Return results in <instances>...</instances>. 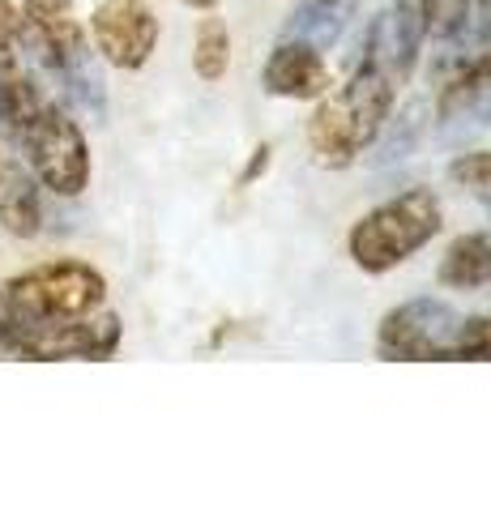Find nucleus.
<instances>
[{
	"mask_svg": "<svg viewBox=\"0 0 491 512\" xmlns=\"http://www.w3.org/2000/svg\"><path fill=\"white\" fill-rule=\"evenodd\" d=\"M445 227V210L432 188H406L398 197L372 205L351 235H346V252L363 274H389V269L406 265L415 252H423Z\"/></svg>",
	"mask_w": 491,
	"mask_h": 512,
	"instance_id": "4",
	"label": "nucleus"
},
{
	"mask_svg": "<svg viewBox=\"0 0 491 512\" xmlns=\"http://www.w3.org/2000/svg\"><path fill=\"white\" fill-rule=\"evenodd\" d=\"M355 5L359 0H299L287 18V30L282 35L291 39H308L325 52V47H334L342 39V30L351 26L355 18Z\"/></svg>",
	"mask_w": 491,
	"mask_h": 512,
	"instance_id": "12",
	"label": "nucleus"
},
{
	"mask_svg": "<svg viewBox=\"0 0 491 512\" xmlns=\"http://www.w3.org/2000/svg\"><path fill=\"white\" fill-rule=\"evenodd\" d=\"M0 128L35 171L39 188L56 197H82L90 188V141L82 124L30 73L26 43L0 56Z\"/></svg>",
	"mask_w": 491,
	"mask_h": 512,
	"instance_id": "2",
	"label": "nucleus"
},
{
	"mask_svg": "<svg viewBox=\"0 0 491 512\" xmlns=\"http://www.w3.org/2000/svg\"><path fill=\"white\" fill-rule=\"evenodd\" d=\"M436 278L445 291H479L491 282V231L457 235L440 256Z\"/></svg>",
	"mask_w": 491,
	"mask_h": 512,
	"instance_id": "11",
	"label": "nucleus"
},
{
	"mask_svg": "<svg viewBox=\"0 0 491 512\" xmlns=\"http://www.w3.org/2000/svg\"><path fill=\"white\" fill-rule=\"evenodd\" d=\"M398 82L372 60H359L342 86H329L308 116V150L321 167H351L385 128Z\"/></svg>",
	"mask_w": 491,
	"mask_h": 512,
	"instance_id": "3",
	"label": "nucleus"
},
{
	"mask_svg": "<svg viewBox=\"0 0 491 512\" xmlns=\"http://www.w3.org/2000/svg\"><path fill=\"white\" fill-rule=\"evenodd\" d=\"M0 227L18 239H35L43 231V192L26 158L0 141Z\"/></svg>",
	"mask_w": 491,
	"mask_h": 512,
	"instance_id": "10",
	"label": "nucleus"
},
{
	"mask_svg": "<svg viewBox=\"0 0 491 512\" xmlns=\"http://www.w3.org/2000/svg\"><path fill=\"white\" fill-rule=\"evenodd\" d=\"M449 180L457 188L474 192L479 201H491V150H470V154H457L449 163Z\"/></svg>",
	"mask_w": 491,
	"mask_h": 512,
	"instance_id": "15",
	"label": "nucleus"
},
{
	"mask_svg": "<svg viewBox=\"0 0 491 512\" xmlns=\"http://www.w3.org/2000/svg\"><path fill=\"white\" fill-rule=\"evenodd\" d=\"M22 43L39 52L56 73L82 60V26L73 18V0H22Z\"/></svg>",
	"mask_w": 491,
	"mask_h": 512,
	"instance_id": "9",
	"label": "nucleus"
},
{
	"mask_svg": "<svg viewBox=\"0 0 491 512\" xmlns=\"http://www.w3.org/2000/svg\"><path fill=\"white\" fill-rule=\"evenodd\" d=\"M120 316L107 308V278L86 261H43L0 282V350L39 363L112 359Z\"/></svg>",
	"mask_w": 491,
	"mask_h": 512,
	"instance_id": "1",
	"label": "nucleus"
},
{
	"mask_svg": "<svg viewBox=\"0 0 491 512\" xmlns=\"http://www.w3.org/2000/svg\"><path fill=\"white\" fill-rule=\"evenodd\" d=\"M470 26V0H427V35L457 39Z\"/></svg>",
	"mask_w": 491,
	"mask_h": 512,
	"instance_id": "16",
	"label": "nucleus"
},
{
	"mask_svg": "<svg viewBox=\"0 0 491 512\" xmlns=\"http://www.w3.org/2000/svg\"><path fill=\"white\" fill-rule=\"evenodd\" d=\"M470 26L479 47H491V0H470Z\"/></svg>",
	"mask_w": 491,
	"mask_h": 512,
	"instance_id": "17",
	"label": "nucleus"
},
{
	"mask_svg": "<svg viewBox=\"0 0 491 512\" xmlns=\"http://www.w3.org/2000/svg\"><path fill=\"white\" fill-rule=\"evenodd\" d=\"M180 5H188V9H214L218 0H180Z\"/></svg>",
	"mask_w": 491,
	"mask_h": 512,
	"instance_id": "19",
	"label": "nucleus"
},
{
	"mask_svg": "<svg viewBox=\"0 0 491 512\" xmlns=\"http://www.w3.org/2000/svg\"><path fill=\"white\" fill-rule=\"evenodd\" d=\"M158 35H163V26H158L150 0H99L90 13L94 52L124 73L146 69L158 52Z\"/></svg>",
	"mask_w": 491,
	"mask_h": 512,
	"instance_id": "6",
	"label": "nucleus"
},
{
	"mask_svg": "<svg viewBox=\"0 0 491 512\" xmlns=\"http://www.w3.org/2000/svg\"><path fill=\"white\" fill-rule=\"evenodd\" d=\"M231 69V30L223 18H201L197 22V35H193V73L201 82H223Z\"/></svg>",
	"mask_w": 491,
	"mask_h": 512,
	"instance_id": "13",
	"label": "nucleus"
},
{
	"mask_svg": "<svg viewBox=\"0 0 491 512\" xmlns=\"http://www.w3.org/2000/svg\"><path fill=\"white\" fill-rule=\"evenodd\" d=\"M462 312L445 299L419 295L389 308L376 329V355L389 363H457V338H462Z\"/></svg>",
	"mask_w": 491,
	"mask_h": 512,
	"instance_id": "5",
	"label": "nucleus"
},
{
	"mask_svg": "<svg viewBox=\"0 0 491 512\" xmlns=\"http://www.w3.org/2000/svg\"><path fill=\"white\" fill-rule=\"evenodd\" d=\"M427 43V0H393L368 26V43H363V60L380 64L393 82H406L419 64V52Z\"/></svg>",
	"mask_w": 491,
	"mask_h": 512,
	"instance_id": "7",
	"label": "nucleus"
},
{
	"mask_svg": "<svg viewBox=\"0 0 491 512\" xmlns=\"http://www.w3.org/2000/svg\"><path fill=\"white\" fill-rule=\"evenodd\" d=\"M483 94H491V47H479L462 69H457V77L445 86V94H440V116H453V111H470L474 103L483 99Z\"/></svg>",
	"mask_w": 491,
	"mask_h": 512,
	"instance_id": "14",
	"label": "nucleus"
},
{
	"mask_svg": "<svg viewBox=\"0 0 491 512\" xmlns=\"http://www.w3.org/2000/svg\"><path fill=\"white\" fill-rule=\"evenodd\" d=\"M265 167H269V146H257V150H252V158H248L244 175H240V188H248L257 175H265Z\"/></svg>",
	"mask_w": 491,
	"mask_h": 512,
	"instance_id": "18",
	"label": "nucleus"
},
{
	"mask_svg": "<svg viewBox=\"0 0 491 512\" xmlns=\"http://www.w3.org/2000/svg\"><path fill=\"white\" fill-rule=\"evenodd\" d=\"M261 86L274 99H291V103H316L321 94L334 86L329 77V60L316 43L308 39H291L282 35L278 47L269 52L265 69H261Z\"/></svg>",
	"mask_w": 491,
	"mask_h": 512,
	"instance_id": "8",
	"label": "nucleus"
}]
</instances>
